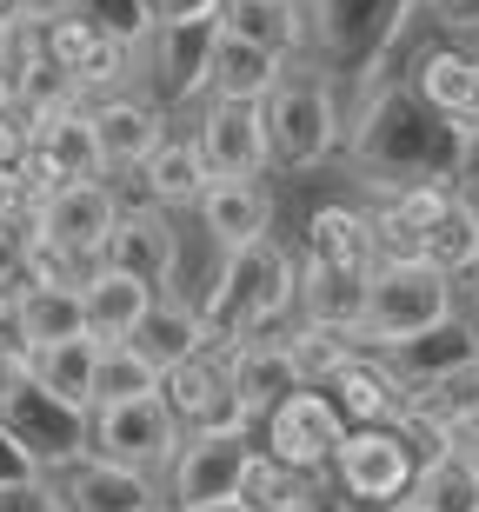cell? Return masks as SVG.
I'll list each match as a JSON object with an SVG mask.
<instances>
[{"mask_svg": "<svg viewBox=\"0 0 479 512\" xmlns=\"http://www.w3.org/2000/svg\"><path fill=\"white\" fill-rule=\"evenodd\" d=\"M220 366H227V386L233 399L247 406V419L260 426V419L280 406V399H293L300 386H307V373H300V360H293L287 333H267V340H240L220 353Z\"/></svg>", "mask_w": 479, "mask_h": 512, "instance_id": "2e32d148", "label": "cell"}, {"mask_svg": "<svg viewBox=\"0 0 479 512\" xmlns=\"http://www.w3.org/2000/svg\"><path fill=\"white\" fill-rule=\"evenodd\" d=\"M366 286L373 273H340V266H300V320L307 326H326V333H360L366 320Z\"/></svg>", "mask_w": 479, "mask_h": 512, "instance_id": "d4e9b609", "label": "cell"}, {"mask_svg": "<svg viewBox=\"0 0 479 512\" xmlns=\"http://www.w3.org/2000/svg\"><path fill=\"white\" fill-rule=\"evenodd\" d=\"M393 373H400V386L413 393V386H426V380H440V373H453V366H466V360H479V326H466L460 313L446 326H433V333H420V340H406V346H393V353H380Z\"/></svg>", "mask_w": 479, "mask_h": 512, "instance_id": "f1b7e54d", "label": "cell"}, {"mask_svg": "<svg viewBox=\"0 0 479 512\" xmlns=\"http://www.w3.org/2000/svg\"><path fill=\"white\" fill-rule=\"evenodd\" d=\"M134 180H140V193H147V207H160V213L167 207H200V193L213 187L200 147H193V140H173V133L154 147V160H147Z\"/></svg>", "mask_w": 479, "mask_h": 512, "instance_id": "1f68e13d", "label": "cell"}, {"mask_svg": "<svg viewBox=\"0 0 479 512\" xmlns=\"http://www.w3.org/2000/svg\"><path fill=\"white\" fill-rule=\"evenodd\" d=\"M446 453H466V459H479V413H466L453 433H446Z\"/></svg>", "mask_w": 479, "mask_h": 512, "instance_id": "681fc988", "label": "cell"}, {"mask_svg": "<svg viewBox=\"0 0 479 512\" xmlns=\"http://www.w3.org/2000/svg\"><path fill=\"white\" fill-rule=\"evenodd\" d=\"M473 173H479V120H473Z\"/></svg>", "mask_w": 479, "mask_h": 512, "instance_id": "db71d44e", "label": "cell"}, {"mask_svg": "<svg viewBox=\"0 0 479 512\" xmlns=\"http://www.w3.org/2000/svg\"><path fill=\"white\" fill-rule=\"evenodd\" d=\"M47 493H54V512H154V506H167L147 473L114 466V459H100V453L47 473Z\"/></svg>", "mask_w": 479, "mask_h": 512, "instance_id": "4fadbf2b", "label": "cell"}, {"mask_svg": "<svg viewBox=\"0 0 479 512\" xmlns=\"http://www.w3.org/2000/svg\"><path fill=\"white\" fill-rule=\"evenodd\" d=\"M154 300H160L154 286L127 280V273H107V266H100L94 280L80 286V306H87V333H94L100 346L134 340V326L147 320V306H154Z\"/></svg>", "mask_w": 479, "mask_h": 512, "instance_id": "4dcf8cb0", "label": "cell"}, {"mask_svg": "<svg viewBox=\"0 0 479 512\" xmlns=\"http://www.w3.org/2000/svg\"><path fill=\"white\" fill-rule=\"evenodd\" d=\"M453 200H460V187H440V180L380 193V207L366 213V220H373V240H380V260H420V240L433 233V220H440Z\"/></svg>", "mask_w": 479, "mask_h": 512, "instance_id": "ffe728a7", "label": "cell"}, {"mask_svg": "<svg viewBox=\"0 0 479 512\" xmlns=\"http://www.w3.org/2000/svg\"><path fill=\"white\" fill-rule=\"evenodd\" d=\"M27 479H47V473H40L34 459H27L14 439H7V426H0V486H27Z\"/></svg>", "mask_w": 479, "mask_h": 512, "instance_id": "7dc6e473", "label": "cell"}, {"mask_svg": "<svg viewBox=\"0 0 479 512\" xmlns=\"http://www.w3.org/2000/svg\"><path fill=\"white\" fill-rule=\"evenodd\" d=\"M240 499L253 512H326L333 486H326V473H300V466H287L273 453H253L247 479H240Z\"/></svg>", "mask_w": 479, "mask_h": 512, "instance_id": "484cf974", "label": "cell"}, {"mask_svg": "<svg viewBox=\"0 0 479 512\" xmlns=\"http://www.w3.org/2000/svg\"><path fill=\"white\" fill-rule=\"evenodd\" d=\"M200 512H253L247 499H220V506H200Z\"/></svg>", "mask_w": 479, "mask_h": 512, "instance_id": "816d5d0a", "label": "cell"}, {"mask_svg": "<svg viewBox=\"0 0 479 512\" xmlns=\"http://www.w3.org/2000/svg\"><path fill=\"white\" fill-rule=\"evenodd\" d=\"M413 499H420L426 512H479V459H466V453L420 459Z\"/></svg>", "mask_w": 479, "mask_h": 512, "instance_id": "d590c367", "label": "cell"}, {"mask_svg": "<svg viewBox=\"0 0 479 512\" xmlns=\"http://www.w3.org/2000/svg\"><path fill=\"white\" fill-rule=\"evenodd\" d=\"M453 320V280L426 260H380L373 286H366V320L353 340L366 353H393V346L420 340L433 326Z\"/></svg>", "mask_w": 479, "mask_h": 512, "instance_id": "5b68a950", "label": "cell"}, {"mask_svg": "<svg viewBox=\"0 0 479 512\" xmlns=\"http://www.w3.org/2000/svg\"><path fill=\"white\" fill-rule=\"evenodd\" d=\"M187 433H180V419L167 413V399L147 393V399H120V406H100L94 413V453L114 459V466H134V473L160 479L180 459Z\"/></svg>", "mask_w": 479, "mask_h": 512, "instance_id": "ba28073f", "label": "cell"}, {"mask_svg": "<svg viewBox=\"0 0 479 512\" xmlns=\"http://www.w3.org/2000/svg\"><path fill=\"white\" fill-rule=\"evenodd\" d=\"M346 433H353V426L340 419V406H333L320 386H300L293 399H280V406L260 419V453L287 459L300 473H326Z\"/></svg>", "mask_w": 479, "mask_h": 512, "instance_id": "30bf717a", "label": "cell"}, {"mask_svg": "<svg viewBox=\"0 0 479 512\" xmlns=\"http://www.w3.org/2000/svg\"><path fill=\"white\" fill-rule=\"evenodd\" d=\"M154 512H173V506H154Z\"/></svg>", "mask_w": 479, "mask_h": 512, "instance_id": "680465c9", "label": "cell"}, {"mask_svg": "<svg viewBox=\"0 0 479 512\" xmlns=\"http://www.w3.org/2000/svg\"><path fill=\"white\" fill-rule=\"evenodd\" d=\"M293 60L267 54V47H247V40H227L220 34V47H213V87L207 100H240V107H267V94L287 80Z\"/></svg>", "mask_w": 479, "mask_h": 512, "instance_id": "f546056e", "label": "cell"}, {"mask_svg": "<svg viewBox=\"0 0 479 512\" xmlns=\"http://www.w3.org/2000/svg\"><path fill=\"white\" fill-rule=\"evenodd\" d=\"M346 160L373 193L393 187H420V180H440V187H460L473 180V120H446L433 114L406 74L393 67H373L360 80V100L346 114Z\"/></svg>", "mask_w": 479, "mask_h": 512, "instance_id": "6da1fadb", "label": "cell"}, {"mask_svg": "<svg viewBox=\"0 0 479 512\" xmlns=\"http://www.w3.org/2000/svg\"><path fill=\"white\" fill-rule=\"evenodd\" d=\"M287 346H293V360H300V373H307V386H326L346 360H353V353H360V340H346V333H326V326H307V320L287 333Z\"/></svg>", "mask_w": 479, "mask_h": 512, "instance_id": "ab89813d", "label": "cell"}, {"mask_svg": "<svg viewBox=\"0 0 479 512\" xmlns=\"http://www.w3.org/2000/svg\"><path fill=\"white\" fill-rule=\"evenodd\" d=\"M466 200H473V207H479V173H473V193H466Z\"/></svg>", "mask_w": 479, "mask_h": 512, "instance_id": "9f6ffc18", "label": "cell"}, {"mask_svg": "<svg viewBox=\"0 0 479 512\" xmlns=\"http://www.w3.org/2000/svg\"><path fill=\"white\" fill-rule=\"evenodd\" d=\"M220 34L293 60L307 47V14H300V0H220Z\"/></svg>", "mask_w": 479, "mask_h": 512, "instance_id": "4316f807", "label": "cell"}, {"mask_svg": "<svg viewBox=\"0 0 479 512\" xmlns=\"http://www.w3.org/2000/svg\"><path fill=\"white\" fill-rule=\"evenodd\" d=\"M426 14H433V27H446V34H479V0H420Z\"/></svg>", "mask_w": 479, "mask_h": 512, "instance_id": "7bdbcfd3", "label": "cell"}, {"mask_svg": "<svg viewBox=\"0 0 479 512\" xmlns=\"http://www.w3.org/2000/svg\"><path fill=\"white\" fill-rule=\"evenodd\" d=\"M147 366H180V360H200V353H213L207 346V320H200V306L173 300V293H160L154 306H147V320L134 326V340H127Z\"/></svg>", "mask_w": 479, "mask_h": 512, "instance_id": "603a6c76", "label": "cell"}, {"mask_svg": "<svg viewBox=\"0 0 479 512\" xmlns=\"http://www.w3.org/2000/svg\"><path fill=\"white\" fill-rule=\"evenodd\" d=\"M27 147H34V140H27V120H20V114H0V167H20V160H27Z\"/></svg>", "mask_w": 479, "mask_h": 512, "instance_id": "c3c4849f", "label": "cell"}, {"mask_svg": "<svg viewBox=\"0 0 479 512\" xmlns=\"http://www.w3.org/2000/svg\"><path fill=\"white\" fill-rule=\"evenodd\" d=\"M406 87L446 120H479V60L460 54V47H426V54L413 60Z\"/></svg>", "mask_w": 479, "mask_h": 512, "instance_id": "cb8c5ba5", "label": "cell"}, {"mask_svg": "<svg viewBox=\"0 0 479 512\" xmlns=\"http://www.w3.org/2000/svg\"><path fill=\"white\" fill-rule=\"evenodd\" d=\"M107 34H94V27H87V20L74 14V7H47V27H40V47H47V60H54L60 74L74 80L80 87V67H87V60H94V47Z\"/></svg>", "mask_w": 479, "mask_h": 512, "instance_id": "f35d334b", "label": "cell"}, {"mask_svg": "<svg viewBox=\"0 0 479 512\" xmlns=\"http://www.w3.org/2000/svg\"><path fill=\"white\" fill-rule=\"evenodd\" d=\"M300 313V260H293L280 240H253V247L227 253L220 260V280L200 300V320H207V346L227 353L240 340H267L280 333V320Z\"/></svg>", "mask_w": 479, "mask_h": 512, "instance_id": "7a4b0ae2", "label": "cell"}, {"mask_svg": "<svg viewBox=\"0 0 479 512\" xmlns=\"http://www.w3.org/2000/svg\"><path fill=\"white\" fill-rule=\"evenodd\" d=\"M0 426H7V439L34 459L40 473H60V466L94 453V413H80L60 393H47L34 373L0 386Z\"/></svg>", "mask_w": 479, "mask_h": 512, "instance_id": "8992f818", "label": "cell"}, {"mask_svg": "<svg viewBox=\"0 0 479 512\" xmlns=\"http://www.w3.org/2000/svg\"><path fill=\"white\" fill-rule=\"evenodd\" d=\"M200 227L220 253H240L253 240H273V193L260 180H213L200 193Z\"/></svg>", "mask_w": 479, "mask_h": 512, "instance_id": "44dd1931", "label": "cell"}, {"mask_svg": "<svg viewBox=\"0 0 479 512\" xmlns=\"http://www.w3.org/2000/svg\"><path fill=\"white\" fill-rule=\"evenodd\" d=\"M7 313H14V333L27 353L60 340H80L87 333V306H80V286H14L7 293Z\"/></svg>", "mask_w": 479, "mask_h": 512, "instance_id": "7402d4cb", "label": "cell"}, {"mask_svg": "<svg viewBox=\"0 0 479 512\" xmlns=\"http://www.w3.org/2000/svg\"><path fill=\"white\" fill-rule=\"evenodd\" d=\"M213 47H220V20H180L154 27L147 40V80H154L160 107H187L213 87Z\"/></svg>", "mask_w": 479, "mask_h": 512, "instance_id": "7c38bea8", "label": "cell"}, {"mask_svg": "<svg viewBox=\"0 0 479 512\" xmlns=\"http://www.w3.org/2000/svg\"><path fill=\"white\" fill-rule=\"evenodd\" d=\"M100 266L167 293L173 273H180V233H173V220L160 207H120L114 233H107V247H100Z\"/></svg>", "mask_w": 479, "mask_h": 512, "instance_id": "9a60e30c", "label": "cell"}, {"mask_svg": "<svg viewBox=\"0 0 479 512\" xmlns=\"http://www.w3.org/2000/svg\"><path fill=\"white\" fill-rule=\"evenodd\" d=\"M87 114H94V140H100V167L107 173H140L154 160V147L167 140V107L147 94L87 100Z\"/></svg>", "mask_w": 479, "mask_h": 512, "instance_id": "e0dca14e", "label": "cell"}, {"mask_svg": "<svg viewBox=\"0 0 479 512\" xmlns=\"http://www.w3.org/2000/svg\"><path fill=\"white\" fill-rule=\"evenodd\" d=\"M307 260L313 266H340V273H373V266H380L373 220H366L360 207H320L307 220Z\"/></svg>", "mask_w": 479, "mask_h": 512, "instance_id": "83f0119b", "label": "cell"}, {"mask_svg": "<svg viewBox=\"0 0 479 512\" xmlns=\"http://www.w3.org/2000/svg\"><path fill=\"white\" fill-rule=\"evenodd\" d=\"M160 399H167V413L180 419V433H253L247 406H240L233 386H227L220 353L167 366V373H160Z\"/></svg>", "mask_w": 479, "mask_h": 512, "instance_id": "8fae6325", "label": "cell"}, {"mask_svg": "<svg viewBox=\"0 0 479 512\" xmlns=\"http://www.w3.org/2000/svg\"><path fill=\"white\" fill-rule=\"evenodd\" d=\"M114 220H120V193L107 187V180H74V187H60L54 200L34 213L27 233H40V240H54V247H67V253H94L100 260Z\"/></svg>", "mask_w": 479, "mask_h": 512, "instance_id": "ac0fdd59", "label": "cell"}, {"mask_svg": "<svg viewBox=\"0 0 479 512\" xmlns=\"http://www.w3.org/2000/svg\"><path fill=\"white\" fill-rule=\"evenodd\" d=\"M333 486H340L353 506H400L413 499V479H420V446L400 433V426H353L333 453Z\"/></svg>", "mask_w": 479, "mask_h": 512, "instance_id": "52a82bcc", "label": "cell"}, {"mask_svg": "<svg viewBox=\"0 0 479 512\" xmlns=\"http://www.w3.org/2000/svg\"><path fill=\"white\" fill-rule=\"evenodd\" d=\"M34 153L54 160V173L67 180V187H74V180H107V167H100V140H94V114H87V107L34 127Z\"/></svg>", "mask_w": 479, "mask_h": 512, "instance_id": "836d02e7", "label": "cell"}, {"mask_svg": "<svg viewBox=\"0 0 479 512\" xmlns=\"http://www.w3.org/2000/svg\"><path fill=\"white\" fill-rule=\"evenodd\" d=\"M40 27H47V7H14V14H0V74L20 80L34 60H47V47H40Z\"/></svg>", "mask_w": 479, "mask_h": 512, "instance_id": "60d3db41", "label": "cell"}, {"mask_svg": "<svg viewBox=\"0 0 479 512\" xmlns=\"http://www.w3.org/2000/svg\"><path fill=\"white\" fill-rule=\"evenodd\" d=\"M253 453H260L253 433H187L180 459L167 466V506L200 512V506H220V499H240Z\"/></svg>", "mask_w": 479, "mask_h": 512, "instance_id": "9c48e42d", "label": "cell"}, {"mask_svg": "<svg viewBox=\"0 0 479 512\" xmlns=\"http://www.w3.org/2000/svg\"><path fill=\"white\" fill-rule=\"evenodd\" d=\"M0 114H20V80L0 74Z\"/></svg>", "mask_w": 479, "mask_h": 512, "instance_id": "f907efd6", "label": "cell"}, {"mask_svg": "<svg viewBox=\"0 0 479 512\" xmlns=\"http://www.w3.org/2000/svg\"><path fill=\"white\" fill-rule=\"evenodd\" d=\"M20 260H27V233H20V227H0V300L20 286Z\"/></svg>", "mask_w": 479, "mask_h": 512, "instance_id": "f6af8a7d", "label": "cell"}, {"mask_svg": "<svg viewBox=\"0 0 479 512\" xmlns=\"http://www.w3.org/2000/svg\"><path fill=\"white\" fill-rule=\"evenodd\" d=\"M0 512H54L47 479H27V486H0Z\"/></svg>", "mask_w": 479, "mask_h": 512, "instance_id": "bcb514c9", "label": "cell"}, {"mask_svg": "<svg viewBox=\"0 0 479 512\" xmlns=\"http://www.w3.org/2000/svg\"><path fill=\"white\" fill-rule=\"evenodd\" d=\"M260 120H267L273 167H287V173L326 167L346 147V107L326 67H287V80L267 94Z\"/></svg>", "mask_w": 479, "mask_h": 512, "instance_id": "277c9868", "label": "cell"}, {"mask_svg": "<svg viewBox=\"0 0 479 512\" xmlns=\"http://www.w3.org/2000/svg\"><path fill=\"white\" fill-rule=\"evenodd\" d=\"M300 14H307L313 67L366 80L373 67H386V54L400 47V34L426 7L420 0H300Z\"/></svg>", "mask_w": 479, "mask_h": 512, "instance_id": "3957f363", "label": "cell"}, {"mask_svg": "<svg viewBox=\"0 0 479 512\" xmlns=\"http://www.w3.org/2000/svg\"><path fill=\"white\" fill-rule=\"evenodd\" d=\"M34 213H40V200H34V187L20 180V167H0V227H34Z\"/></svg>", "mask_w": 479, "mask_h": 512, "instance_id": "b9f144b4", "label": "cell"}, {"mask_svg": "<svg viewBox=\"0 0 479 512\" xmlns=\"http://www.w3.org/2000/svg\"><path fill=\"white\" fill-rule=\"evenodd\" d=\"M60 7H74L94 34L120 40L127 54H140V47L154 40V7H147V0H60Z\"/></svg>", "mask_w": 479, "mask_h": 512, "instance_id": "74e56055", "label": "cell"}, {"mask_svg": "<svg viewBox=\"0 0 479 512\" xmlns=\"http://www.w3.org/2000/svg\"><path fill=\"white\" fill-rule=\"evenodd\" d=\"M193 147H200L213 180H260L273 167L267 120H260V107H240V100H207Z\"/></svg>", "mask_w": 479, "mask_h": 512, "instance_id": "5bb4252c", "label": "cell"}, {"mask_svg": "<svg viewBox=\"0 0 479 512\" xmlns=\"http://www.w3.org/2000/svg\"><path fill=\"white\" fill-rule=\"evenodd\" d=\"M94 366H100V340H94V333L27 353V373H34L47 393H60L67 406H80V413H94Z\"/></svg>", "mask_w": 479, "mask_h": 512, "instance_id": "d6a6232c", "label": "cell"}, {"mask_svg": "<svg viewBox=\"0 0 479 512\" xmlns=\"http://www.w3.org/2000/svg\"><path fill=\"white\" fill-rule=\"evenodd\" d=\"M14 7H27V0H0V14H14Z\"/></svg>", "mask_w": 479, "mask_h": 512, "instance_id": "11a10c76", "label": "cell"}, {"mask_svg": "<svg viewBox=\"0 0 479 512\" xmlns=\"http://www.w3.org/2000/svg\"><path fill=\"white\" fill-rule=\"evenodd\" d=\"M466 280H479V266H473V273H466Z\"/></svg>", "mask_w": 479, "mask_h": 512, "instance_id": "6f0895ef", "label": "cell"}, {"mask_svg": "<svg viewBox=\"0 0 479 512\" xmlns=\"http://www.w3.org/2000/svg\"><path fill=\"white\" fill-rule=\"evenodd\" d=\"M386 512H426V506H420V499H400V506H386Z\"/></svg>", "mask_w": 479, "mask_h": 512, "instance_id": "f5cc1de1", "label": "cell"}, {"mask_svg": "<svg viewBox=\"0 0 479 512\" xmlns=\"http://www.w3.org/2000/svg\"><path fill=\"white\" fill-rule=\"evenodd\" d=\"M420 260L440 266L446 280H466V273L479 266V207L466 200V193L440 213V220H433V233L420 240Z\"/></svg>", "mask_w": 479, "mask_h": 512, "instance_id": "e575fe53", "label": "cell"}, {"mask_svg": "<svg viewBox=\"0 0 479 512\" xmlns=\"http://www.w3.org/2000/svg\"><path fill=\"white\" fill-rule=\"evenodd\" d=\"M154 27H180V20H220V0H147Z\"/></svg>", "mask_w": 479, "mask_h": 512, "instance_id": "ee69618b", "label": "cell"}, {"mask_svg": "<svg viewBox=\"0 0 479 512\" xmlns=\"http://www.w3.org/2000/svg\"><path fill=\"white\" fill-rule=\"evenodd\" d=\"M160 393V366H147L127 340L100 346V366H94V413L100 406H120V399H147Z\"/></svg>", "mask_w": 479, "mask_h": 512, "instance_id": "8d00e7d4", "label": "cell"}, {"mask_svg": "<svg viewBox=\"0 0 479 512\" xmlns=\"http://www.w3.org/2000/svg\"><path fill=\"white\" fill-rule=\"evenodd\" d=\"M320 393L340 406L346 426H400V419H406V386H400V373H393L380 353H366V346L320 386Z\"/></svg>", "mask_w": 479, "mask_h": 512, "instance_id": "d6986e66", "label": "cell"}]
</instances>
